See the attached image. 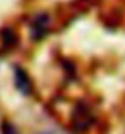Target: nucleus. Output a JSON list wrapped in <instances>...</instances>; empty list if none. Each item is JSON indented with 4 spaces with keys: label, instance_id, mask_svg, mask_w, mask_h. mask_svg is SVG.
<instances>
[{
    "label": "nucleus",
    "instance_id": "f257e3e1",
    "mask_svg": "<svg viewBox=\"0 0 125 134\" xmlns=\"http://www.w3.org/2000/svg\"><path fill=\"white\" fill-rule=\"evenodd\" d=\"M16 84L22 93H29V81H27V77L24 76V72H21L19 69L16 71Z\"/></svg>",
    "mask_w": 125,
    "mask_h": 134
}]
</instances>
